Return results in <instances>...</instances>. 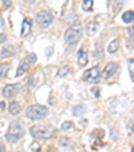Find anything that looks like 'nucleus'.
<instances>
[{
    "instance_id": "nucleus-1",
    "label": "nucleus",
    "mask_w": 134,
    "mask_h": 152,
    "mask_svg": "<svg viewBox=\"0 0 134 152\" xmlns=\"http://www.w3.org/2000/svg\"><path fill=\"white\" fill-rule=\"evenodd\" d=\"M30 132L36 140H49L55 135V128L50 124H38L31 126Z\"/></svg>"
},
{
    "instance_id": "nucleus-2",
    "label": "nucleus",
    "mask_w": 134,
    "mask_h": 152,
    "mask_svg": "<svg viewBox=\"0 0 134 152\" xmlns=\"http://www.w3.org/2000/svg\"><path fill=\"white\" fill-rule=\"evenodd\" d=\"M23 126L19 121H12L8 126V131H7V140L11 141V143H16L20 140V137L23 136Z\"/></svg>"
},
{
    "instance_id": "nucleus-3",
    "label": "nucleus",
    "mask_w": 134,
    "mask_h": 152,
    "mask_svg": "<svg viewBox=\"0 0 134 152\" xmlns=\"http://www.w3.org/2000/svg\"><path fill=\"white\" fill-rule=\"evenodd\" d=\"M80 37H82V26H80L79 23L69 27L64 32V40L67 45H74V43H77L78 40L80 39Z\"/></svg>"
},
{
    "instance_id": "nucleus-4",
    "label": "nucleus",
    "mask_w": 134,
    "mask_h": 152,
    "mask_svg": "<svg viewBox=\"0 0 134 152\" xmlns=\"http://www.w3.org/2000/svg\"><path fill=\"white\" fill-rule=\"evenodd\" d=\"M47 113H49V109H47L46 106L38 105L36 104V105L30 106L28 109H27L26 115L31 120H42V118H44L47 116Z\"/></svg>"
},
{
    "instance_id": "nucleus-5",
    "label": "nucleus",
    "mask_w": 134,
    "mask_h": 152,
    "mask_svg": "<svg viewBox=\"0 0 134 152\" xmlns=\"http://www.w3.org/2000/svg\"><path fill=\"white\" fill-rule=\"evenodd\" d=\"M36 23H38V26L43 27V28L49 27L50 24L52 23V15H51V12H49V11H40V12H38V15H36Z\"/></svg>"
},
{
    "instance_id": "nucleus-6",
    "label": "nucleus",
    "mask_w": 134,
    "mask_h": 152,
    "mask_svg": "<svg viewBox=\"0 0 134 152\" xmlns=\"http://www.w3.org/2000/svg\"><path fill=\"white\" fill-rule=\"evenodd\" d=\"M83 78L88 82H97L98 80L101 78V72H99V67L98 66H93L91 69H88L83 74Z\"/></svg>"
},
{
    "instance_id": "nucleus-7",
    "label": "nucleus",
    "mask_w": 134,
    "mask_h": 152,
    "mask_svg": "<svg viewBox=\"0 0 134 152\" xmlns=\"http://www.w3.org/2000/svg\"><path fill=\"white\" fill-rule=\"evenodd\" d=\"M19 89H20V85H19V83L7 85V86H4V89H3V96L6 98H12V97H15V96L17 94Z\"/></svg>"
},
{
    "instance_id": "nucleus-8",
    "label": "nucleus",
    "mask_w": 134,
    "mask_h": 152,
    "mask_svg": "<svg viewBox=\"0 0 134 152\" xmlns=\"http://www.w3.org/2000/svg\"><path fill=\"white\" fill-rule=\"evenodd\" d=\"M117 70H118V63L110 62V63H107V66L105 67V70H103V73H102L101 77H102L103 80H107V78L113 77V75L117 73Z\"/></svg>"
},
{
    "instance_id": "nucleus-9",
    "label": "nucleus",
    "mask_w": 134,
    "mask_h": 152,
    "mask_svg": "<svg viewBox=\"0 0 134 152\" xmlns=\"http://www.w3.org/2000/svg\"><path fill=\"white\" fill-rule=\"evenodd\" d=\"M31 28H32L31 19H30V18H24L23 23H22V31H20V35H22V38L28 37V34L31 32Z\"/></svg>"
},
{
    "instance_id": "nucleus-10",
    "label": "nucleus",
    "mask_w": 134,
    "mask_h": 152,
    "mask_svg": "<svg viewBox=\"0 0 134 152\" xmlns=\"http://www.w3.org/2000/svg\"><path fill=\"white\" fill-rule=\"evenodd\" d=\"M78 65L79 66H86L88 62V57H87V51L85 49H79L78 50Z\"/></svg>"
},
{
    "instance_id": "nucleus-11",
    "label": "nucleus",
    "mask_w": 134,
    "mask_h": 152,
    "mask_svg": "<svg viewBox=\"0 0 134 152\" xmlns=\"http://www.w3.org/2000/svg\"><path fill=\"white\" fill-rule=\"evenodd\" d=\"M28 65L30 62L27 59H23L22 62L19 63V66H17V70H16V77H20V75H23L24 73L28 70Z\"/></svg>"
},
{
    "instance_id": "nucleus-12",
    "label": "nucleus",
    "mask_w": 134,
    "mask_h": 152,
    "mask_svg": "<svg viewBox=\"0 0 134 152\" xmlns=\"http://www.w3.org/2000/svg\"><path fill=\"white\" fill-rule=\"evenodd\" d=\"M97 30H98V23L97 22H94V20L88 22L87 26H86V31H87L88 35H94L95 32H97Z\"/></svg>"
},
{
    "instance_id": "nucleus-13",
    "label": "nucleus",
    "mask_w": 134,
    "mask_h": 152,
    "mask_svg": "<svg viewBox=\"0 0 134 152\" xmlns=\"http://www.w3.org/2000/svg\"><path fill=\"white\" fill-rule=\"evenodd\" d=\"M8 110L11 115H17L20 112V104L19 102H11L8 105Z\"/></svg>"
},
{
    "instance_id": "nucleus-14",
    "label": "nucleus",
    "mask_w": 134,
    "mask_h": 152,
    "mask_svg": "<svg viewBox=\"0 0 134 152\" xmlns=\"http://www.w3.org/2000/svg\"><path fill=\"white\" fill-rule=\"evenodd\" d=\"M122 20L125 23H131L134 20V11H126L122 15Z\"/></svg>"
},
{
    "instance_id": "nucleus-15",
    "label": "nucleus",
    "mask_w": 134,
    "mask_h": 152,
    "mask_svg": "<svg viewBox=\"0 0 134 152\" xmlns=\"http://www.w3.org/2000/svg\"><path fill=\"white\" fill-rule=\"evenodd\" d=\"M14 53H15V50L12 49L11 46H6L1 51H0V57H11Z\"/></svg>"
},
{
    "instance_id": "nucleus-16",
    "label": "nucleus",
    "mask_w": 134,
    "mask_h": 152,
    "mask_svg": "<svg viewBox=\"0 0 134 152\" xmlns=\"http://www.w3.org/2000/svg\"><path fill=\"white\" fill-rule=\"evenodd\" d=\"M118 47H120V42L115 39V40H113V42H111L110 45L107 46V51L109 53H115L118 50Z\"/></svg>"
},
{
    "instance_id": "nucleus-17",
    "label": "nucleus",
    "mask_w": 134,
    "mask_h": 152,
    "mask_svg": "<svg viewBox=\"0 0 134 152\" xmlns=\"http://www.w3.org/2000/svg\"><path fill=\"white\" fill-rule=\"evenodd\" d=\"M93 4H94V0H83L82 8L85 10V11H91V10H93Z\"/></svg>"
},
{
    "instance_id": "nucleus-18",
    "label": "nucleus",
    "mask_w": 134,
    "mask_h": 152,
    "mask_svg": "<svg viewBox=\"0 0 134 152\" xmlns=\"http://www.w3.org/2000/svg\"><path fill=\"white\" fill-rule=\"evenodd\" d=\"M70 72V67L69 66H62L59 70H58V77H64L67 73Z\"/></svg>"
},
{
    "instance_id": "nucleus-19",
    "label": "nucleus",
    "mask_w": 134,
    "mask_h": 152,
    "mask_svg": "<svg viewBox=\"0 0 134 152\" xmlns=\"http://www.w3.org/2000/svg\"><path fill=\"white\" fill-rule=\"evenodd\" d=\"M31 152H42V147H40V144L38 141H34L31 144Z\"/></svg>"
},
{
    "instance_id": "nucleus-20",
    "label": "nucleus",
    "mask_w": 134,
    "mask_h": 152,
    "mask_svg": "<svg viewBox=\"0 0 134 152\" xmlns=\"http://www.w3.org/2000/svg\"><path fill=\"white\" fill-rule=\"evenodd\" d=\"M129 73H130L131 80L134 81V59L129 61Z\"/></svg>"
},
{
    "instance_id": "nucleus-21",
    "label": "nucleus",
    "mask_w": 134,
    "mask_h": 152,
    "mask_svg": "<svg viewBox=\"0 0 134 152\" xmlns=\"http://www.w3.org/2000/svg\"><path fill=\"white\" fill-rule=\"evenodd\" d=\"M7 69H8V65H7V63H4V65H0V78L6 75Z\"/></svg>"
},
{
    "instance_id": "nucleus-22",
    "label": "nucleus",
    "mask_w": 134,
    "mask_h": 152,
    "mask_svg": "<svg viewBox=\"0 0 134 152\" xmlns=\"http://www.w3.org/2000/svg\"><path fill=\"white\" fill-rule=\"evenodd\" d=\"M72 128V123L71 121H66V123L62 124V131H69V129Z\"/></svg>"
},
{
    "instance_id": "nucleus-23",
    "label": "nucleus",
    "mask_w": 134,
    "mask_h": 152,
    "mask_svg": "<svg viewBox=\"0 0 134 152\" xmlns=\"http://www.w3.org/2000/svg\"><path fill=\"white\" fill-rule=\"evenodd\" d=\"M59 144H60V145H64V147L70 145V139L69 137H60Z\"/></svg>"
},
{
    "instance_id": "nucleus-24",
    "label": "nucleus",
    "mask_w": 134,
    "mask_h": 152,
    "mask_svg": "<svg viewBox=\"0 0 134 152\" xmlns=\"http://www.w3.org/2000/svg\"><path fill=\"white\" fill-rule=\"evenodd\" d=\"M27 61H28V62H35V61H36V55H35L34 53H32V54H30L28 58H27Z\"/></svg>"
},
{
    "instance_id": "nucleus-25",
    "label": "nucleus",
    "mask_w": 134,
    "mask_h": 152,
    "mask_svg": "<svg viewBox=\"0 0 134 152\" xmlns=\"http://www.w3.org/2000/svg\"><path fill=\"white\" fill-rule=\"evenodd\" d=\"M83 108H85L83 105L77 106V110H74V113H75V115H79V113H82V112H83Z\"/></svg>"
},
{
    "instance_id": "nucleus-26",
    "label": "nucleus",
    "mask_w": 134,
    "mask_h": 152,
    "mask_svg": "<svg viewBox=\"0 0 134 152\" xmlns=\"http://www.w3.org/2000/svg\"><path fill=\"white\" fill-rule=\"evenodd\" d=\"M7 39V37H6V34H3V32H0V43H3L4 40Z\"/></svg>"
},
{
    "instance_id": "nucleus-27",
    "label": "nucleus",
    "mask_w": 134,
    "mask_h": 152,
    "mask_svg": "<svg viewBox=\"0 0 134 152\" xmlns=\"http://www.w3.org/2000/svg\"><path fill=\"white\" fill-rule=\"evenodd\" d=\"M1 1H3V4H4V7H9V4H11V0H1Z\"/></svg>"
},
{
    "instance_id": "nucleus-28",
    "label": "nucleus",
    "mask_w": 134,
    "mask_h": 152,
    "mask_svg": "<svg viewBox=\"0 0 134 152\" xmlns=\"http://www.w3.org/2000/svg\"><path fill=\"white\" fill-rule=\"evenodd\" d=\"M130 129H131V131H133V132H134V118L130 121Z\"/></svg>"
},
{
    "instance_id": "nucleus-29",
    "label": "nucleus",
    "mask_w": 134,
    "mask_h": 152,
    "mask_svg": "<svg viewBox=\"0 0 134 152\" xmlns=\"http://www.w3.org/2000/svg\"><path fill=\"white\" fill-rule=\"evenodd\" d=\"M4 106H6V104H4V102H3V101H1V102H0V108H1V109H3Z\"/></svg>"
},
{
    "instance_id": "nucleus-30",
    "label": "nucleus",
    "mask_w": 134,
    "mask_h": 152,
    "mask_svg": "<svg viewBox=\"0 0 134 152\" xmlns=\"http://www.w3.org/2000/svg\"><path fill=\"white\" fill-rule=\"evenodd\" d=\"M0 152H4V148H3V144H0Z\"/></svg>"
},
{
    "instance_id": "nucleus-31",
    "label": "nucleus",
    "mask_w": 134,
    "mask_h": 152,
    "mask_svg": "<svg viewBox=\"0 0 134 152\" xmlns=\"http://www.w3.org/2000/svg\"><path fill=\"white\" fill-rule=\"evenodd\" d=\"M1 24H3V20H1V19H0V26H1Z\"/></svg>"
},
{
    "instance_id": "nucleus-32",
    "label": "nucleus",
    "mask_w": 134,
    "mask_h": 152,
    "mask_svg": "<svg viewBox=\"0 0 134 152\" xmlns=\"http://www.w3.org/2000/svg\"><path fill=\"white\" fill-rule=\"evenodd\" d=\"M131 152H134V145H133V148H131Z\"/></svg>"
},
{
    "instance_id": "nucleus-33",
    "label": "nucleus",
    "mask_w": 134,
    "mask_h": 152,
    "mask_svg": "<svg viewBox=\"0 0 134 152\" xmlns=\"http://www.w3.org/2000/svg\"><path fill=\"white\" fill-rule=\"evenodd\" d=\"M26 1H34V0H26Z\"/></svg>"
}]
</instances>
